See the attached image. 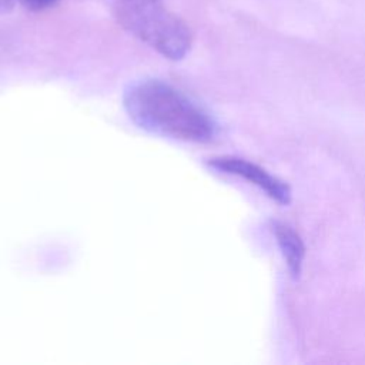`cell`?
<instances>
[{"label": "cell", "mask_w": 365, "mask_h": 365, "mask_svg": "<svg viewBox=\"0 0 365 365\" xmlns=\"http://www.w3.org/2000/svg\"><path fill=\"white\" fill-rule=\"evenodd\" d=\"M123 106L137 127L163 137L208 143L218 133L207 110L161 80L147 78L131 84L124 91Z\"/></svg>", "instance_id": "cell-1"}, {"label": "cell", "mask_w": 365, "mask_h": 365, "mask_svg": "<svg viewBox=\"0 0 365 365\" xmlns=\"http://www.w3.org/2000/svg\"><path fill=\"white\" fill-rule=\"evenodd\" d=\"M208 165L218 173L235 175L248 181L250 184L264 191L271 200L277 201L278 204L288 205L292 200L291 188L285 181L272 175L264 167L252 161L232 155H221L210 158Z\"/></svg>", "instance_id": "cell-2"}, {"label": "cell", "mask_w": 365, "mask_h": 365, "mask_svg": "<svg viewBox=\"0 0 365 365\" xmlns=\"http://www.w3.org/2000/svg\"><path fill=\"white\" fill-rule=\"evenodd\" d=\"M271 228L277 238L279 251L285 259L289 275L294 279H298L302 272L305 258V245L299 234L289 224L282 221H272Z\"/></svg>", "instance_id": "cell-3"}, {"label": "cell", "mask_w": 365, "mask_h": 365, "mask_svg": "<svg viewBox=\"0 0 365 365\" xmlns=\"http://www.w3.org/2000/svg\"><path fill=\"white\" fill-rule=\"evenodd\" d=\"M111 6V10L120 23L121 20L148 11L157 6L164 4L163 0H107Z\"/></svg>", "instance_id": "cell-4"}, {"label": "cell", "mask_w": 365, "mask_h": 365, "mask_svg": "<svg viewBox=\"0 0 365 365\" xmlns=\"http://www.w3.org/2000/svg\"><path fill=\"white\" fill-rule=\"evenodd\" d=\"M17 1L31 11H41L56 6L60 0H17Z\"/></svg>", "instance_id": "cell-5"}, {"label": "cell", "mask_w": 365, "mask_h": 365, "mask_svg": "<svg viewBox=\"0 0 365 365\" xmlns=\"http://www.w3.org/2000/svg\"><path fill=\"white\" fill-rule=\"evenodd\" d=\"M16 1L17 0H0V14L9 13L14 7Z\"/></svg>", "instance_id": "cell-6"}]
</instances>
